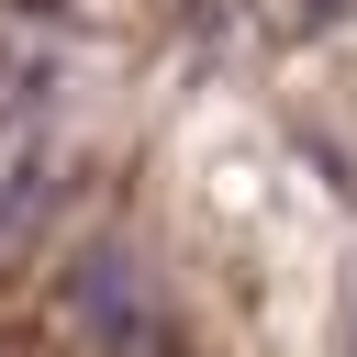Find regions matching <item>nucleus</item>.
Here are the masks:
<instances>
[{
  "instance_id": "2",
  "label": "nucleus",
  "mask_w": 357,
  "mask_h": 357,
  "mask_svg": "<svg viewBox=\"0 0 357 357\" xmlns=\"http://www.w3.org/2000/svg\"><path fill=\"white\" fill-rule=\"evenodd\" d=\"M45 190H56V178H45V156H22V167H11V190H0V245L45 212Z\"/></svg>"
},
{
  "instance_id": "1",
  "label": "nucleus",
  "mask_w": 357,
  "mask_h": 357,
  "mask_svg": "<svg viewBox=\"0 0 357 357\" xmlns=\"http://www.w3.org/2000/svg\"><path fill=\"white\" fill-rule=\"evenodd\" d=\"M67 312L89 324V346L100 357H178V324H167V301H156V279L112 245V257H78V279H67Z\"/></svg>"
}]
</instances>
